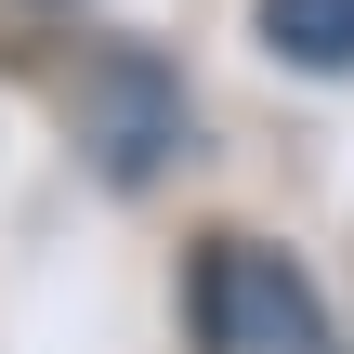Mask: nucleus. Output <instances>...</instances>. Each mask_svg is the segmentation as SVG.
I'll return each instance as SVG.
<instances>
[{"label":"nucleus","mask_w":354,"mask_h":354,"mask_svg":"<svg viewBox=\"0 0 354 354\" xmlns=\"http://www.w3.org/2000/svg\"><path fill=\"white\" fill-rule=\"evenodd\" d=\"M79 145H92L105 184H145V171L184 145V79H171L158 53H92V66H79Z\"/></svg>","instance_id":"f03ea898"},{"label":"nucleus","mask_w":354,"mask_h":354,"mask_svg":"<svg viewBox=\"0 0 354 354\" xmlns=\"http://www.w3.org/2000/svg\"><path fill=\"white\" fill-rule=\"evenodd\" d=\"M197 328H210V354H342L328 315H315V289H302V263L263 250V236H210V263H197Z\"/></svg>","instance_id":"f257e3e1"},{"label":"nucleus","mask_w":354,"mask_h":354,"mask_svg":"<svg viewBox=\"0 0 354 354\" xmlns=\"http://www.w3.org/2000/svg\"><path fill=\"white\" fill-rule=\"evenodd\" d=\"M263 53L302 79H354V0H263Z\"/></svg>","instance_id":"7ed1b4c3"}]
</instances>
